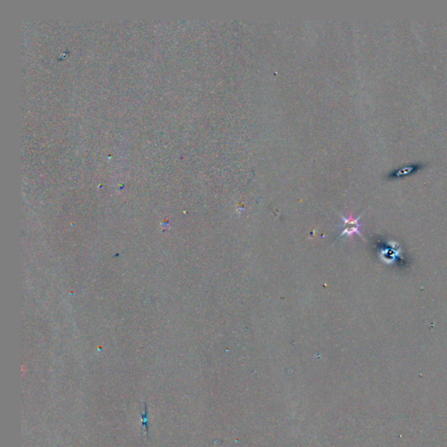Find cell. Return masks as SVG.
<instances>
[{"label":"cell","instance_id":"obj_1","mask_svg":"<svg viewBox=\"0 0 447 447\" xmlns=\"http://www.w3.org/2000/svg\"><path fill=\"white\" fill-rule=\"evenodd\" d=\"M342 218L343 220V232L341 234L342 237L343 236L352 237L354 234L362 236L360 232L361 228V224L359 222L360 217L357 219H354L353 217H348V218L342 217Z\"/></svg>","mask_w":447,"mask_h":447}]
</instances>
